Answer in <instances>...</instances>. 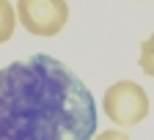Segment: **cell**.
<instances>
[{
    "mask_svg": "<svg viewBox=\"0 0 154 140\" xmlns=\"http://www.w3.org/2000/svg\"><path fill=\"white\" fill-rule=\"evenodd\" d=\"M102 110L116 126H138L149 115V96L138 83L121 80L105 91Z\"/></svg>",
    "mask_w": 154,
    "mask_h": 140,
    "instance_id": "7a4b0ae2",
    "label": "cell"
},
{
    "mask_svg": "<svg viewBox=\"0 0 154 140\" xmlns=\"http://www.w3.org/2000/svg\"><path fill=\"white\" fill-rule=\"evenodd\" d=\"M17 17L28 33L55 36L63 30L66 19H69V6H66V0H19Z\"/></svg>",
    "mask_w": 154,
    "mask_h": 140,
    "instance_id": "3957f363",
    "label": "cell"
},
{
    "mask_svg": "<svg viewBox=\"0 0 154 140\" xmlns=\"http://www.w3.org/2000/svg\"><path fill=\"white\" fill-rule=\"evenodd\" d=\"M94 140H129L124 132H116V129H107V132H99Z\"/></svg>",
    "mask_w": 154,
    "mask_h": 140,
    "instance_id": "8992f818",
    "label": "cell"
},
{
    "mask_svg": "<svg viewBox=\"0 0 154 140\" xmlns=\"http://www.w3.org/2000/svg\"><path fill=\"white\" fill-rule=\"evenodd\" d=\"M14 25H17V14H14L11 3L0 0V44H6L14 36Z\"/></svg>",
    "mask_w": 154,
    "mask_h": 140,
    "instance_id": "277c9868",
    "label": "cell"
},
{
    "mask_svg": "<svg viewBox=\"0 0 154 140\" xmlns=\"http://www.w3.org/2000/svg\"><path fill=\"white\" fill-rule=\"evenodd\" d=\"M96 118L94 93L58 58L0 69V140H94Z\"/></svg>",
    "mask_w": 154,
    "mask_h": 140,
    "instance_id": "6da1fadb",
    "label": "cell"
},
{
    "mask_svg": "<svg viewBox=\"0 0 154 140\" xmlns=\"http://www.w3.org/2000/svg\"><path fill=\"white\" fill-rule=\"evenodd\" d=\"M138 63H140L143 74H149V77L154 80V33L140 44V61H138Z\"/></svg>",
    "mask_w": 154,
    "mask_h": 140,
    "instance_id": "5b68a950",
    "label": "cell"
}]
</instances>
